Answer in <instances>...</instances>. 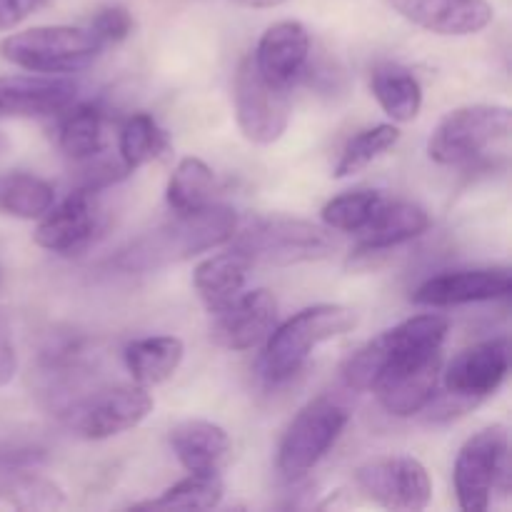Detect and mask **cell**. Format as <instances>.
<instances>
[{
	"mask_svg": "<svg viewBox=\"0 0 512 512\" xmlns=\"http://www.w3.org/2000/svg\"><path fill=\"white\" fill-rule=\"evenodd\" d=\"M105 45L88 28L40 25L0 40V58L43 75H68L95 63Z\"/></svg>",
	"mask_w": 512,
	"mask_h": 512,
	"instance_id": "obj_4",
	"label": "cell"
},
{
	"mask_svg": "<svg viewBox=\"0 0 512 512\" xmlns=\"http://www.w3.org/2000/svg\"><path fill=\"white\" fill-rule=\"evenodd\" d=\"M233 243L250 263L298 265L330 258L335 250L333 235L320 225L285 215L253 218L243 230H235Z\"/></svg>",
	"mask_w": 512,
	"mask_h": 512,
	"instance_id": "obj_5",
	"label": "cell"
},
{
	"mask_svg": "<svg viewBox=\"0 0 512 512\" xmlns=\"http://www.w3.org/2000/svg\"><path fill=\"white\" fill-rule=\"evenodd\" d=\"M350 423V410L333 398H315L285 430L278 448V470L290 480L308 475L330 453Z\"/></svg>",
	"mask_w": 512,
	"mask_h": 512,
	"instance_id": "obj_8",
	"label": "cell"
},
{
	"mask_svg": "<svg viewBox=\"0 0 512 512\" xmlns=\"http://www.w3.org/2000/svg\"><path fill=\"white\" fill-rule=\"evenodd\" d=\"M170 448L188 473H220L233 445L228 433L210 420H185L170 430Z\"/></svg>",
	"mask_w": 512,
	"mask_h": 512,
	"instance_id": "obj_20",
	"label": "cell"
},
{
	"mask_svg": "<svg viewBox=\"0 0 512 512\" xmlns=\"http://www.w3.org/2000/svg\"><path fill=\"white\" fill-rule=\"evenodd\" d=\"M215 175L200 158H183L168 180V205L173 213H193L213 203Z\"/></svg>",
	"mask_w": 512,
	"mask_h": 512,
	"instance_id": "obj_30",
	"label": "cell"
},
{
	"mask_svg": "<svg viewBox=\"0 0 512 512\" xmlns=\"http://www.w3.org/2000/svg\"><path fill=\"white\" fill-rule=\"evenodd\" d=\"M510 293L512 275L508 268L448 270L425 280L413 293V303L425 308H453V305L503 300Z\"/></svg>",
	"mask_w": 512,
	"mask_h": 512,
	"instance_id": "obj_13",
	"label": "cell"
},
{
	"mask_svg": "<svg viewBox=\"0 0 512 512\" xmlns=\"http://www.w3.org/2000/svg\"><path fill=\"white\" fill-rule=\"evenodd\" d=\"M238 230V215L228 205H205L193 213H175L173 220L130 240L110 265L123 273H153L183 263L205 250L230 243Z\"/></svg>",
	"mask_w": 512,
	"mask_h": 512,
	"instance_id": "obj_1",
	"label": "cell"
},
{
	"mask_svg": "<svg viewBox=\"0 0 512 512\" xmlns=\"http://www.w3.org/2000/svg\"><path fill=\"white\" fill-rule=\"evenodd\" d=\"M168 150V133L160 128L158 120H155L153 115L133 113L130 118H125L118 135V153L120 160H123L130 170L163 158Z\"/></svg>",
	"mask_w": 512,
	"mask_h": 512,
	"instance_id": "obj_29",
	"label": "cell"
},
{
	"mask_svg": "<svg viewBox=\"0 0 512 512\" xmlns=\"http://www.w3.org/2000/svg\"><path fill=\"white\" fill-rule=\"evenodd\" d=\"M55 203L48 180L30 173H0V213L20 220L43 218Z\"/></svg>",
	"mask_w": 512,
	"mask_h": 512,
	"instance_id": "obj_26",
	"label": "cell"
},
{
	"mask_svg": "<svg viewBox=\"0 0 512 512\" xmlns=\"http://www.w3.org/2000/svg\"><path fill=\"white\" fill-rule=\"evenodd\" d=\"M450 323L443 315H418L395 328L385 330L378 338L365 343L343 365V380L350 390L370 393L383 375L398 370L413 360L443 350Z\"/></svg>",
	"mask_w": 512,
	"mask_h": 512,
	"instance_id": "obj_2",
	"label": "cell"
},
{
	"mask_svg": "<svg viewBox=\"0 0 512 512\" xmlns=\"http://www.w3.org/2000/svg\"><path fill=\"white\" fill-rule=\"evenodd\" d=\"M390 5L408 23L435 35H475L495 18L488 0H390Z\"/></svg>",
	"mask_w": 512,
	"mask_h": 512,
	"instance_id": "obj_19",
	"label": "cell"
},
{
	"mask_svg": "<svg viewBox=\"0 0 512 512\" xmlns=\"http://www.w3.org/2000/svg\"><path fill=\"white\" fill-rule=\"evenodd\" d=\"M98 230V210H95V193L75 188L60 205L50 208L40 218L33 240L43 250L58 255H73L83 250L93 240Z\"/></svg>",
	"mask_w": 512,
	"mask_h": 512,
	"instance_id": "obj_17",
	"label": "cell"
},
{
	"mask_svg": "<svg viewBox=\"0 0 512 512\" xmlns=\"http://www.w3.org/2000/svg\"><path fill=\"white\" fill-rule=\"evenodd\" d=\"M65 505V493L58 483L38 473H8L0 483V510H58Z\"/></svg>",
	"mask_w": 512,
	"mask_h": 512,
	"instance_id": "obj_28",
	"label": "cell"
},
{
	"mask_svg": "<svg viewBox=\"0 0 512 512\" xmlns=\"http://www.w3.org/2000/svg\"><path fill=\"white\" fill-rule=\"evenodd\" d=\"M440 368H443V350L383 375L370 393H375L385 413L395 418H413L423 413L425 405L438 393Z\"/></svg>",
	"mask_w": 512,
	"mask_h": 512,
	"instance_id": "obj_16",
	"label": "cell"
},
{
	"mask_svg": "<svg viewBox=\"0 0 512 512\" xmlns=\"http://www.w3.org/2000/svg\"><path fill=\"white\" fill-rule=\"evenodd\" d=\"M45 460V450L38 445H0V473H23L38 468Z\"/></svg>",
	"mask_w": 512,
	"mask_h": 512,
	"instance_id": "obj_34",
	"label": "cell"
},
{
	"mask_svg": "<svg viewBox=\"0 0 512 512\" xmlns=\"http://www.w3.org/2000/svg\"><path fill=\"white\" fill-rule=\"evenodd\" d=\"M185 355L183 340L175 335H150L125 345V368L143 388L160 385L175 375Z\"/></svg>",
	"mask_w": 512,
	"mask_h": 512,
	"instance_id": "obj_22",
	"label": "cell"
},
{
	"mask_svg": "<svg viewBox=\"0 0 512 512\" xmlns=\"http://www.w3.org/2000/svg\"><path fill=\"white\" fill-rule=\"evenodd\" d=\"M398 140H400V130L390 123L373 125V128L360 130V133L353 135V138L348 140V145L343 148L333 175L335 178H350V175L360 173V170L368 168L373 160H378L380 155L388 153Z\"/></svg>",
	"mask_w": 512,
	"mask_h": 512,
	"instance_id": "obj_31",
	"label": "cell"
},
{
	"mask_svg": "<svg viewBox=\"0 0 512 512\" xmlns=\"http://www.w3.org/2000/svg\"><path fill=\"white\" fill-rule=\"evenodd\" d=\"M235 3L245 5V8H278V5L288 3V0H235Z\"/></svg>",
	"mask_w": 512,
	"mask_h": 512,
	"instance_id": "obj_37",
	"label": "cell"
},
{
	"mask_svg": "<svg viewBox=\"0 0 512 512\" xmlns=\"http://www.w3.org/2000/svg\"><path fill=\"white\" fill-rule=\"evenodd\" d=\"M310 60V33L298 20H280L270 25L258 40L253 63L268 83L288 90L305 75Z\"/></svg>",
	"mask_w": 512,
	"mask_h": 512,
	"instance_id": "obj_18",
	"label": "cell"
},
{
	"mask_svg": "<svg viewBox=\"0 0 512 512\" xmlns=\"http://www.w3.org/2000/svg\"><path fill=\"white\" fill-rule=\"evenodd\" d=\"M210 338L225 350H250L268 340L278 325V300L270 290L258 288L240 293L225 308L213 313Z\"/></svg>",
	"mask_w": 512,
	"mask_h": 512,
	"instance_id": "obj_12",
	"label": "cell"
},
{
	"mask_svg": "<svg viewBox=\"0 0 512 512\" xmlns=\"http://www.w3.org/2000/svg\"><path fill=\"white\" fill-rule=\"evenodd\" d=\"M153 413V395L143 385L95 390L65 408L63 420L83 440H108L138 428Z\"/></svg>",
	"mask_w": 512,
	"mask_h": 512,
	"instance_id": "obj_9",
	"label": "cell"
},
{
	"mask_svg": "<svg viewBox=\"0 0 512 512\" xmlns=\"http://www.w3.org/2000/svg\"><path fill=\"white\" fill-rule=\"evenodd\" d=\"M223 495L225 485L218 473H190L155 500L133 505V510H213Z\"/></svg>",
	"mask_w": 512,
	"mask_h": 512,
	"instance_id": "obj_27",
	"label": "cell"
},
{
	"mask_svg": "<svg viewBox=\"0 0 512 512\" xmlns=\"http://www.w3.org/2000/svg\"><path fill=\"white\" fill-rule=\"evenodd\" d=\"M360 493L385 510L418 512L433 500V480L425 465L410 455L368 460L355 473Z\"/></svg>",
	"mask_w": 512,
	"mask_h": 512,
	"instance_id": "obj_10",
	"label": "cell"
},
{
	"mask_svg": "<svg viewBox=\"0 0 512 512\" xmlns=\"http://www.w3.org/2000/svg\"><path fill=\"white\" fill-rule=\"evenodd\" d=\"M18 373V355H15L13 335H10L8 323L0 318V388L10 383Z\"/></svg>",
	"mask_w": 512,
	"mask_h": 512,
	"instance_id": "obj_36",
	"label": "cell"
},
{
	"mask_svg": "<svg viewBox=\"0 0 512 512\" xmlns=\"http://www.w3.org/2000/svg\"><path fill=\"white\" fill-rule=\"evenodd\" d=\"M235 118L245 138L255 145H273L290 123V95L258 73L253 55L243 58L235 73Z\"/></svg>",
	"mask_w": 512,
	"mask_h": 512,
	"instance_id": "obj_11",
	"label": "cell"
},
{
	"mask_svg": "<svg viewBox=\"0 0 512 512\" xmlns=\"http://www.w3.org/2000/svg\"><path fill=\"white\" fill-rule=\"evenodd\" d=\"M358 325L353 308L338 303H320L300 310L283 325H275L265 340L260 370L268 383H285L293 378L318 345L350 333Z\"/></svg>",
	"mask_w": 512,
	"mask_h": 512,
	"instance_id": "obj_3",
	"label": "cell"
},
{
	"mask_svg": "<svg viewBox=\"0 0 512 512\" xmlns=\"http://www.w3.org/2000/svg\"><path fill=\"white\" fill-rule=\"evenodd\" d=\"M510 370V340L493 338L465 348L445 368L443 385L448 393L485 400L503 385Z\"/></svg>",
	"mask_w": 512,
	"mask_h": 512,
	"instance_id": "obj_14",
	"label": "cell"
},
{
	"mask_svg": "<svg viewBox=\"0 0 512 512\" xmlns=\"http://www.w3.org/2000/svg\"><path fill=\"white\" fill-rule=\"evenodd\" d=\"M8 138H5V135L3 133H0V153H5V150H8Z\"/></svg>",
	"mask_w": 512,
	"mask_h": 512,
	"instance_id": "obj_38",
	"label": "cell"
},
{
	"mask_svg": "<svg viewBox=\"0 0 512 512\" xmlns=\"http://www.w3.org/2000/svg\"><path fill=\"white\" fill-rule=\"evenodd\" d=\"M58 125V145L70 160L80 163L103 150V110L93 103H70Z\"/></svg>",
	"mask_w": 512,
	"mask_h": 512,
	"instance_id": "obj_25",
	"label": "cell"
},
{
	"mask_svg": "<svg viewBox=\"0 0 512 512\" xmlns=\"http://www.w3.org/2000/svg\"><path fill=\"white\" fill-rule=\"evenodd\" d=\"M512 113L508 105H465L445 115L433 130L428 155L438 165L458 168L485 158L510 138Z\"/></svg>",
	"mask_w": 512,
	"mask_h": 512,
	"instance_id": "obj_6",
	"label": "cell"
},
{
	"mask_svg": "<svg viewBox=\"0 0 512 512\" xmlns=\"http://www.w3.org/2000/svg\"><path fill=\"white\" fill-rule=\"evenodd\" d=\"M53 0H0V33L13 30Z\"/></svg>",
	"mask_w": 512,
	"mask_h": 512,
	"instance_id": "obj_35",
	"label": "cell"
},
{
	"mask_svg": "<svg viewBox=\"0 0 512 512\" xmlns=\"http://www.w3.org/2000/svg\"><path fill=\"white\" fill-rule=\"evenodd\" d=\"M88 30L103 45L123 43V40L133 33V15H130V10L123 8V5H108V8H100L98 13L90 18Z\"/></svg>",
	"mask_w": 512,
	"mask_h": 512,
	"instance_id": "obj_33",
	"label": "cell"
},
{
	"mask_svg": "<svg viewBox=\"0 0 512 512\" xmlns=\"http://www.w3.org/2000/svg\"><path fill=\"white\" fill-rule=\"evenodd\" d=\"M455 493L465 512H485L495 493L510 490V438L505 425L475 433L455 458Z\"/></svg>",
	"mask_w": 512,
	"mask_h": 512,
	"instance_id": "obj_7",
	"label": "cell"
},
{
	"mask_svg": "<svg viewBox=\"0 0 512 512\" xmlns=\"http://www.w3.org/2000/svg\"><path fill=\"white\" fill-rule=\"evenodd\" d=\"M383 195L378 190H353V193H343L325 203L323 208V223L328 230H338V233H360L373 218L375 210L383 203Z\"/></svg>",
	"mask_w": 512,
	"mask_h": 512,
	"instance_id": "obj_32",
	"label": "cell"
},
{
	"mask_svg": "<svg viewBox=\"0 0 512 512\" xmlns=\"http://www.w3.org/2000/svg\"><path fill=\"white\" fill-rule=\"evenodd\" d=\"M370 90L380 108L395 123H410L423 108V88L420 80L408 68L398 63H380L370 73Z\"/></svg>",
	"mask_w": 512,
	"mask_h": 512,
	"instance_id": "obj_24",
	"label": "cell"
},
{
	"mask_svg": "<svg viewBox=\"0 0 512 512\" xmlns=\"http://www.w3.org/2000/svg\"><path fill=\"white\" fill-rule=\"evenodd\" d=\"M78 85L53 75H0V120L50 118L75 103Z\"/></svg>",
	"mask_w": 512,
	"mask_h": 512,
	"instance_id": "obj_15",
	"label": "cell"
},
{
	"mask_svg": "<svg viewBox=\"0 0 512 512\" xmlns=\"http://www.w3.org/2000/svg\"><path fill=\"white\" fill-rule=\"evenodd\" d=\"M0 283H3V270H0Z\"/></svg>",
	"mask_w": 512,
	"mask_h": 512,
	"instance_id": "obj_39",
	"label": "cell"
},
{
	"mask_svg": "<svg viewBox=\"0 0 512 512\" xmlns=\"http://www.w3.org/2000/svg\"><path fill=\"white\" fill-rule=\"evenodd\" d=\"M250 265L253 263L233 248L230 253H220L203 260V263L195 268L193 285L210 313H218V310L225 308L235 295L243 293Z\"/></svg>",
	"mask_w": 512,
	"mask_h": 512,
	"instance_id": "obj_23",
	"label": "cell"
},
{
	"mask_svg": "<svg viewBox=\"0 0 512 512\" xmlns=\"http://www.w3.org/2000/svg\"><path fill=\"white\" fill-rule=\"evenodd\" d=\"M430 228V215L420 205L408 200H383L375 210L373 218L360 230L358 253H383V250L398 248L408 240L420 238Z\"/></svg>",
	"mask_w": 512,
	"mask_h": 512,
	"instance_id": "obj_21",
	"label": "cell"
}]
</instances>
